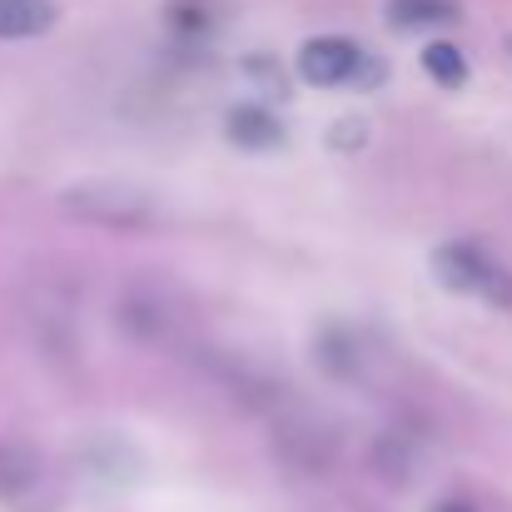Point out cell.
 I'll list each match as a JSON object with an SVG mask.
<instances>
[{"label": "cell", "mask_w": 512, "mask_h": 512, "mask_svg": "<svg viewBox=\"0 0 512 512\" xmlns=\"http://www.w3.org/2000/svg\"><path fill=\"white\" fill-rule=\"evenodd\" d=\"M433 274L448 294H473L493 309H512V269H503L478 239H448L433 249Z\"/></svg>", "instance_id": "cell-1"}, {"label": "cell", "mask_w": 512, "mask_h": 512, "mask_svg": "<svg viewBox=\"0 0 512 512\" xmlns=\"http://www.w3.org/2000/svg\"><path fill=\"white\" fill-rule=\"evenodd\" d=\"M60 214L85 219V224H105V229H155L160 209L145 189L120 184V179H90L60 194Z\"/></svg>", "instance_id": "cell-2"}, {"label": "cell", "mask_w": 512, "mask_h": 512, "mask_svg": "<svg viewBox=\"0 0 512 512\" xmlns=\"http://www.w3.org/2000/svg\"><path fill=\"white\" fill-rule=\"evenodd\" d=\"M358 60H363L358 40H348V35H314L299 50V75L314 90H334V85H353Z\"/></svg>", "instance_id": "cell-3"}, {"label": "cell", "mask_w": 512, "mask_h": 512, "mask_svg": "<svg viewBox=\"0 0 512 512\" xmlns=\"http://www.w3.org/2000/svg\"><path fill=\"white\" fill-rule=\"evenodd\" d=\"M224 135H229V145H239V150H279L284 145V125H279V115L274 110H264L259 100H244V105H229V115H224Z\"/></svg>", "instance_id": "cell-4"}, {"label": "cell", "mask_w": 512, "mask_h": 512, "mask_svg": "<svg viewBox=\"0 0 512 512\" xmlns=\"http://www.w3.org/2000/svg\"><path fill=\"white\" fill-rule=\"evenodd\" d=\"M60 5L55 0H0V40H35L55 30Z\"/></svg>", "instance_id": "cell-5"}, {"label": "cell", "mask_w": 512, "mask_h": 512, "mask_svg": "<svg viewBox=\"0 0 512 512\" xmlns=\"http://www.w3.org/2000/svg\"><path fill=\"white\" fill-rule=\"evenodd\" d=\"M383 15L393 30H433V25H453L463 5L458 0H388Z\"/></svg>", "instance_id": "cell-6"}, {"label": "cell", "mask_w": 512, "mask_h": 512, "mask_svg": "<svg viewBox=\"0 0 512 512\" xmlns=\"http://www.w3.org/2000/svg\"><path fill=\"white\" fill-rule=\"evenodd\" d=\"M423 70L443 85V90H463L468 85V55L453 45V40H433V45H423Z\"/></svg>", "instance_id": "cell-7"}, {"label": "cell", "mask_w": 512, "mask_h": 512, "mask_svg": "<svg viewBox=\"0 0 512 512\" xmlns=\"http://www.w3.org/2000/svg\"><path fill=\"white\" fill-rule=\"evenodd\" d=\"M319 363L329 368V378H348V383H353V378H358V368H363L353 334L339 329V324H329V329L319 334Z\"/></svg>", "instance_id": "cell-8"}, {"label": "cell", "mask_w": 512, "mask_h": 512, "mask_svg": "<svg viewBox=\"0 0 512 512\" xmlns=\"http://www.w3.org/2000/svg\"><path fill=\"white\" fill-rule=\"evenodd\" d=\"M35 478H40L35 448H20V443L0 448V493H10V498H15V493H30Z\"/></svg>", "instance_id": "cell-9"}, {"label": "cell", "mask_w": 512, "mask_h": 512, "mask_svg": "<svg viewBox=\"0 0 512 512\" xmlns=\"http://www.w3.org/2000/svg\"><path fill=\"white\" fill-rule=\"evenodd\" d=\"M413 463H418V448H413L408 438H398V433H383V438L373 443V468H378L388 483H408Z\"/></svg>", "instance_id": "cell-10"}, {"label": "cell", "mask_w": 512, "mask_h": 512, "mask_svg": "<svg viewBox=\"0 0 512 512\" xmlns=\"http://www.w3.org/2000/svg\"><path fill=\"white\" fill-rule=\"evenodd\" d=\"M170 25H174V35H184V40H204L214 30V10L204 0H174Z\"/></svg>", "instance_id": "cell-11"}, {"label": "cell", "mask_w": 512, "mask_h": 512, "mask_svg": "<svg viewBox=\"0 0 512 512\" xmlns=\"http://www.w3.org/2000/svg\"><path fill=\"white\" fill-rule=\"evenodd\" d=\"M383 80H388V60H383V55H373V50H363L358 75H353V90H373V85H383Z\"/></svg>", "instance_id": "cell-12"}, {"label": "cell", "mask_w": 512, "mask_h": 512, "mask_svg": "<svg viewBox=\"0 0 512 512\" xmlns=\"http://www.w3.org/2000/svg\"><path fill=\"white\" fill-rule=\"evenodd\" d=\"M363 140H368V125L363 120H334L329 125V145L334 150H358Z\"/></svg>", "instance_id": "cell-13"}, {"label": "cell", "mask_w": 512, "mask_h": 512, "mask_svg": "<svg viewBox=\"0 0 512 512\" xmlns=\"http://www.w3.org/2000/svg\"><path fill=\"white\" fill-rule=\"evenodd\" d=\"M244 70H249L254 80H269V90H274V95H289V90H284V80H279V65H274V60H259V55H254V60H244Z\"/></svg>", "instance_id": "cell-14"}, {"label": "cell", "mask_w": 512, "mask_h": 512, "mask_svg": "<svg viewBox=\"0 0 512 512\" xmlns=\"http://www.w3.org/2000/svg\"><path fill=\"white\" fill-rule=\"evenodd\" d=\"M428 512H478V508H473L468 498H438V503H433Z\"/></svg>", "instance_id": "cell-15"}, {"label": "cell", "mask_w": 512, "mask_h": 512, "mask_svg": "<svg viewBox=\"0 0 512 512\" xmlns=\"http://www.w3.org/2000/svg\"><path fill=\"white\" fill-rule=\"evenodd\" d=\"M508 50H512V35H508Z\"/></svg>", "instance_id": "cell-16"}]
</instances>
